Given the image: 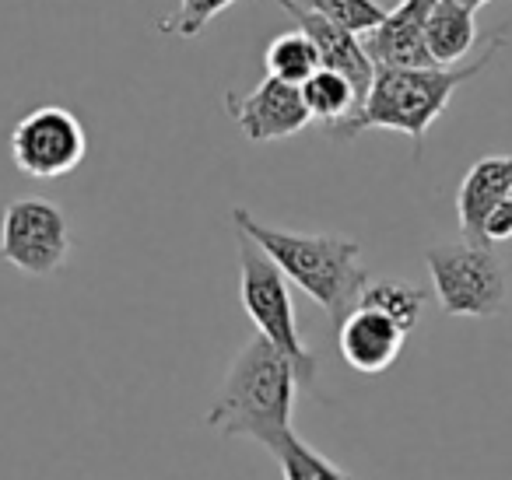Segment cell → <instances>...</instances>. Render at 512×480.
Segmentation results:
<instances>
[{
	"label": "cell",
	"mask_w": 512,
	"mask_h": 480,
	"mask_svg": "<svg viewBox=\"0 0 512 480\" xmlns=\"http://www.w3.org/2000/svg\"><path fill=\"white\" fill-rule=\"evenodd\" d=\"M225 113L256 144L295 137L309 123V109L302 102L299 85H285L278 78H264L246 95H225Z\"/></svg>",
	"instance_id": "cell-8"
},
{
	"label": "cell",
	"mask_w": 512,
	"mask_h": 480,
	"mask_svg": "<svg viewBox=\"0 0 512 480\" xmlns=\"http://www.w3.org/2000/svg\"><path fill=\"white\" fill-rule=\"evenodd\" d=\"M299 4L316 11L320 18H327V22L355 32L358 39L369 36L372 29H379L386 22V8L379 0H299Z\"/></svg>",
	"instance_id": "cell-18"
},
{
	"label": "cell",
	"mask_w": 512,
	"mask_h": 480,
	"mask_svg": "<svg viewBox=\"0 0 512 480\" xmlns=\"http://www.w3.org/2000/svg\"><path fill=\"white\" fill-rule=\"evenodd\" d=\"M239 235V295L242 309L253 319L256 333L264 340H271L288 361H292L299 386H309L316 379V354L306 347L295 323V305L288 295V277L281 274V267L256 246L253 239Z\"/></svg>",
	"instance_id": "cell-4"
},
{
	"label": "cell",
	"mask_w": 512,
	"mask_h": 480,
	"mask_svg": "<svg viewBox=\"0 0 512 480\" xmlns=\"http://www.w3.org/2000/svg\"><path fill=\"white\" fill-rule=\"evenodd\" d=\"M264 64H267V78H278L285 85H306L320 71V53H316L313 39L306 32L292 29L271 39V46L264 53Z\"/></svg>",
	"instance_id": "cell-15"
},
{
	"label": "cell",
	"mask_w": 512,
	"mask_h": 480,
	"mask_svg": "<svg viewBox=\"0 0 512 480\" xmlns=\"http://www.w3.org/2000/svg\"><path fill=\"white\" fill-rule=\"evenodd\" d=\"M299 375L292 361L256 333L232 361L221 393L207 410V428L221 438H253L267 452L292 428Z\"/></svg>",
	"instance_id": "cell-2"
},
{
	"label": "cell",
	"mask_w": 512,
	"mask_h": 480,
	"mask_svg": "<svg viewBox=\"0 0 512 480\" xmlns=\"http://www.w3.org/2000/svg\"><path fill=\"white\" fill-rule=\"evenodd\" d=\"M358 305H362V309H376V312H383V316L397 319V323L411 333L414 326H418V319H421L425 295H421L418 288H411V284H404V281H369L362 288V295H358Z\"/></svg>",
	"instance_id": "cell-17"
},
{
	"label": "cell",
	"mask_w": 512,
	"mask_h": 480,
	"mask_svg": "<svg viewBox=\"0 0 512 480\" xmlns=\"http://www.w3.org/2000/svg\"><path fill=\"white\" fill-rule=\"evenodd\" d=\"M271 456L278 459L281 477L285 480H355V477H348L341 466L330 463L323 452H316L313 445L302 442L295 431H288V435L274 445Z\"/></svg>",
	"instance_id": "cell-16"
},
{
	"label": "cell",
	"mask_w": 512,
	"mask_h": 480,
	"mask_svg": "<svg viewBox=\"0 0 512 480\" xmlns=\"http://www.w3.org/2000/svg\"><path fill=\"white\" fill-rule=\"evenodd\" d=\"M232 221L235 232H242L264 249L281 267V274L299 284L334 319V326H341V319L358 305V295L369 284V274L362 267V246L355 239L271 228L264 221H256L246 207H235Z\"/></svg>",
	"instance_id": "cell-3"
},
{
	"label": "cell",
	"mask_w": 512,
	"mask_h": 480,
	"mask_svg": "<svg viewBox=\"0 0 512 480\" xmlns=\"http://www.w3.org/2000/svg\"><path fill=\"white\" fill-rule=\"evenodd\" d=\"M463 4H467L470 11H477V8H484V4H491V0H463Z\"/></svg>",
	"instance_id": "cell-21"
},
{
	"label": "cell",
	"mask_w": 512,
	"mask_h": 480,
	"mask_svg": "<svg viewBox=\"0 0 512 480\" xmlns=\"http://www.w3.org/2000/svg\"><path fill=\"white\" fill-rule=\"evenodd\" d=\"M235 0H179V8L172 11L169 18L158 22V29L165 36H183V39H193L207 29L214 15H221L225 8H232Z\"/></svg>",
	"instance_id": "cell-19"
},
{
	"label": "cell",
	"mask_w": 512,
	"mask_h": 480,
	"mask_svg": "<svg viewBox=\"0 0 512 480\" xmlns=\"http://www.w3.org/2000/svg\"><path fill=\"white\" fill-rule=\"evenodd\" d=\"M274 4L292 18L295 29L306 32V36L313 39L316 53H320V67H327V71H337L341 78H348L351 88L358 92V102H362L365 95H369L372 74H376V64H372L369 53H365L362 39H358L355 32L341 29V25L320 18L316 11L302 8L299 0H274Z\"/></svg>",
	"instance_id": "cell-9"
},
{
	"label": "cell",
	"mask_w": 512,
	"mask_h": 480,
	"mask_svg": "<svg viewBox=\"0 0 512 480\" xmlns=\"http://www.w3.org/2000/svg\"><path fill=\"white\" fill-rule=\"evenodd\" d=\"M425 263L439 309L446 316L488 319L505 309L509 284H505V267L495 246H477V242L428 246Z\"/></svg>",
	"instance_id": "cell-5"
},
{
	"label": "cell",
	"mask_w": 512,
	"mask_h": 480,
	"mask_svg": "<svg viewBox=\"0 0 512 480\" xmlns=\"http://www.w3.org/2000/svg\"><path fill=\"white\" fill-rule=\"evenodd\" d=\"M355 480H362V477H355Z\"/></svg>",
	"instance_id": "cell-22"
},
{
	"label": "cell",
	"mask_w": 512,
	"mask_h": 480,
	"mask_svg": "<svg viewBox=\"0 0 512 480\" xmlns=\"http://www.w3.org/2000/svg\"><path fill=\"white\" fill-rule=\"evenodd\" d=\"M88 155V134L71 109L39 106L11 130V162L32 179H60Z\"/></svg>",
	"instance_id": "cell-7"
},
{
	"label": "cell",
	"mask_w": 512,
	"mask_h": 480,
	"mask_svg": "<svg viewBox=\"0 0 512 480\" xmlns=\"http://www.w3.org/2000/svg\"><path fill=\"white\" fill-rule=\"evenodd\" d=\"M512 193V155H488L474 162L456 190V218H460L463 242H484V221Z\"/></svg>",
	"instance_id": "cell-12"
},
{
	"label": "cell",
	"mask_w": 512,
	"mask_h": 480,
	"mask_svg": "<svg viewBox=\"0 0 512 480\" xmlns=\"http://www.w3.org/2000/svg\"><path fill=\"white\" fill-rule=\"evenodd\" d=\"M509 239H512V193L491 211V218L484 221V242H488V246L509 242Z\"/></svg>",
	"instance_id": "cell-20"
},
{
	"label": "cell",
	"mask_w": 512,
	"mask_h": 480,
	"mask_svg": "<svg viewBox=\"0 0 512 480\" xmlns=\"http://www.w3.org/2000/svg\"><path fill=\"white\" fill-rule=\"evenodd\" d=\"M502 43L505 36H491L481 57L460 67H376L369 95L358 102L348 120L330 127L327 134L334 141H351V137L369 134V130H397V134L411 137L414 158H418L428 130L446 113L453 92L488 71Z\"/></svg>",
	"instance_id": "cell-1"
},
{
	"label": "cell",
	"mask_w": 512,
	"mask_h": 480,
	"mask_svg": "<svg viewBox=\"0 0 512 480\" xmlns=\"http://www.w3.org/2000/svg\"><path fill=\"white\" fill-rule=\"evenodd\" d=\"M299 92L309 109V120L323 123L327 130L348 120L358 106V92L351 88V81L337 71H327V67H320L306 85H299Z\"/></svg>",
	"instance_id": "cell-14"
},
{
	"label": "cell",
	"mask_w": 512,
	"mask_h": 480,
	"mask_svg": "<svg viewBox=\"0 0 512 480\" xmlns=\"http://www.w3.org/2000/svg\"><path fill=\"white\" fill-rule=\"evenodd\" d=\"M439 0H400L386 11V22L362 36V46L376 67H435L425 46V22Z\"/></svg>",
	"instance_id": "cell-10"
},
{
	"label": "cell",
	"mask_w": 512,
	"mask_h": 480,
	"mask_svg": "<svg viewBox=\"0 0 512 480\" xmlns=\"http://www.w3.org/2000/svg\"><path fill=\"white\" fill-rule=\"evenodd\" d=\"M404 340L407 330L397 319L383 316L376 309H362V305H355L341 319V326H337L341 358L362 375L386 372L400 358V351H404Z\"/></svg>",
	"instance_id": "cell-11"
},
{
	"label": "cell",
	"mask_w": 512,
	"mask_h": 480,
	"mask_svg": "<svg viewBox=\"0 0 512 480\" xmlns=\"http://www.w3.org/2000/svg\"><path fill=\"white\" fill-rule=\"evenodd\" d=\"M477 25L474 11L463 0H439L425 22V46L435 67H460V60L474 50Z\"/></svg>",
	"instance_id": "cell-13"
},
{
	"label": "cell",
	"mask_w": 512,
	"mask_h": 480,
	"mask_svg": "<svg viewBox=\"0 0 512 480\" xmlns=\"http://www.w3.org/2000/svg\"><path fill=\"white\" fill-rule=\"evenodd\" d=\"M71 228L57 204L25 197L8 204L0 221V256L25 277H50L67 263Z\"/></svg>",
	"instance_id": "cell-6"
}]
</instances>
